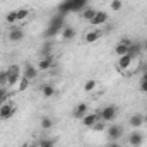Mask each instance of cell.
I'll return each mask as SVG.
<instances>
[{"mask_svg": "<svg viewBox=\"0 0 147 147\" xmlns=\"http://www.w3.org/2000/svg\"><path fill=\"white\" fill-rule=\"evenodd\" d=\"M96 12H98L96 9H91V7H86V9L82 10V19H86V21L89 22V21H91V19L94 17V16H96Z\"/></svg>", "mask_w": 147, "mask_h": 147, "instance_id": "obj_21", "label": "cell"}, {"mask_svg": "<svg viewBox=\"0 0 147 147\" xmlns=\"http://www.w3.org/2000/svg\"><path fill=\"white\" fill-rule=\"evenodd\" d=\"M108 147H120V144H118V142H111Z\"/></svg>", "mask_w": 147, "mask_h": 147, "instance_id": "obj_32", "label": "cell"}, {"mask_svg": "<svg viewBox=\"0 0 147 147\" xmlns=\"http://www.w3.org/2000/svg\"><path fill=\"white\" fill-rule=\"evenodd\" d=\"M53 55H50V57H41V60L38 62L36 69L39 70V72H48L51 67H53Z\"/></svg>", "mask_w": 147, "mask_h": 147, "instance_id": "obj_10", "label": "cell"}, {"mask_svg": "<svg viewBox=\"0 0 147 147\" xmlns=\"http://www.w3.org/2000/svg\"><path fill=\"white\" fill-rule=\"evenodd\" d=\"M29 82H31V80H28L26 77H21V79H19V82H17V86H19L17 89H19V91H26V89L29 87Z\"/></svg>", "mask_w": 147, "mask_h": 147, "instance_id": "obj_25", "label": "cell"}, {"mask_svg": "<svg viewBox=\"0 0 147 147\" xmlns=\"http://www.w3.org/2000/svg\"><path fill=\"white\" fill-rule=\"evenodd\" d=\"M99 120H101V118H99V113H87V115L82 118V125L87 127V128H92Z\"/></svg>", "mask_w": 147, "mask_h": 147, "instance_id": "obj_11", "label": "cell"}, {"mask_svg": "<svg viewBox=\"0 0 147 147\" xmlns=\"http://www.w3.org/2000/svg\"><path fill=\"white\" fill-rule=\"evenodd\" d=\"M142 80H147V67L144 69V72H142Z\"/></svg>", "mask_w": 147, "mask_h": 147, "instance_id": "obj_31", "label": "cell"}, {"mask_svg": "<svg viewBox=\"0 0 147 147\" xmlns=\"http://www.w3.org/2000/svg\"><path fill=\"white\" fill-rule=\"evenodd\" d=\"M106 128V121H103V120H99L94 127H92V130H105Z\"/></svg>", "mask_w": 147, "mask_h": 147, "instance_id": "obj_29", "label": "cell"}, {"mask_svg": "<svg viewBox=\"0 0 147 147\" xmlns=\"http://www.w3.org/2000/svg\"><path fill=\"white\" fill-rule=\"evenodd\" d=\"M96 87H98V80H94V79H89V80H86V84H84V91H86V92H94Z\"/></svg>", "mask_w": 147, "mask_h": 147, "instance_id": "obj_22", "label": "cell"}, {"mask_svg": "<svg viewBox=\"0 0 147 147\" xmlns=\"http://www.w3.org/2000/svg\"><path fill=\"white\" fill-rule=\"evenodd\" d=\"M16 22H17V12H16V10L7 12V14H5V24H9V26H16Z\"/></svg>", "mask_w": 147, "mask_h": 147, "instance_id": "obj_20", "label": "cell"}, {"mask_svg": "<svg viewBox=\"0 0 147 147\" xmlns=\"http://www.w3.org/2000/svg\"><path fill=\"white\" fill-rule=\"evenodd\" d=\"M116 116H118V108H116L115 105H108V106H105L103 110L99 111V118H101L103 121H106V123L115 121Z\"/></svg>", "mask_w": 147, "mask_h": 147, "instance_id": "obj_3", "label": "cell"}, {"mask_svg": "<svg viewBox=\"0 0 147 147\" xmlns=\"http://www.w3.org/2000/svg\"><path fill=\"white\" fill-rule=\"evenodd\" d=\"M39 147H55V140L53 139H43V140H39Z\"/></svg>", "mask_w": 147, "mask_h": 147, "instance_id": "obj_28", "label": "cell"}, {"mask_svg": "<svg viewBox=\"0 0 147 147\" xmlns=\"http://www.w3.org/2000/svg\"><path fill=\"white\" fill-rule=\"evenodd\" d=\"M87 113H89V106H87V103H79V105L74 108V111H72L74 118H77V120H82Z\"/></svg>", "mask_w": 147, "mask_h": 147, "instance_id": "obj_13", "label": "cell"}, {"mask_svg": "<svg viewBox=\"0 0 147 147\" xmlns=\"http://www.w3.org/2000/svg\"><path fill=\"white\" fill-rule=\"evenodd\" d=\"M123 134H125V128L121 125H118V123H113L106 128V135H108V139L111 142H118L123 137Z\"/></svg>", "mask_w": 147, "mask_h": 147, "instance_id": "obj_4", "label": "cell"}, {"mask_svg": "<svg viewBox=\"0 0 147 147\" xmlns=\"http://www.w3.org/2000/svg\"><path fill=\"white\" fill-rule=\"evenodd\" d=\"M9 82V75H7V70H0V87H5Z\"/></svg>", "mask_w": 147, "mask_h": 147, "instance_id": "obj_27", "label": "cell"}, {"mask_svg": "<svg viewBox=\"0 0 147 147\" xmlns=\"http://www.w3.org/2000/svg\"><path fill=\"white\" fill-rule=\"evenodd\" d=\"M69 5H70V10H74V12H80V10L86 9L87 0H69Z\"/></svg>", "mask_w": 147, "mask_h": 147, "instance_id": "obj_17", "label": "cell"}, {"mask_svg": "<svg viewBox=\"0 0 147 147\" xmlns=\"http://www.w3.org/2000/svg\"><path fill=\"white\" fill-rule=\"evenodd\" d=\"M132 41L130 39H123V41H120L116 46H115V55L116 57H121V55H127V53H130V50H132Z\"/></svg>", "mask_w": 147, "mask_h": 147, "instance_id": "obj_6", "label": "cell"}, {"mask_svg": "<svg viewBox=\"0 0 147 147\" xmlns=\"http://www.w3.org/2000/svg\"><path fill=\"white\" fill-rule=\"evenodd\" d=\"M146 24H147V19H146Z\"/></svg>", "mask_w": 147, "mask_h": 147, "instance_id": "obj_37", "label": "cell"}, {"mask_svg": "<svg viewBox=\"0 0 147 147\" xmlns=\"http://www.w3.org/2000/svg\"><path fill=\"white\" fill-rule=\"evenodd\" d=\"M0 38H2V29H0Z\"/></svg>", "mask_w": 147, "mask_h": 147, "instance_id": "obj_35", "label": "cell"}, {"mask_svg": "<svg viewBox=\"0 0 147 147\" xmlns=\"http://www.w3.org/2000/svg\"><path fill=\"white\" fill-rule=\"evenodd\" d=\"M144 50H146V53H147V41L144 43Z\"/></svg>", "mask_w": 147, "mask_h": 147, "instance_id": "obj_33", "label": "cell"}, {"mask_svg": "<svg viewBox=\"0 0 147 147\" xmlns=\"http://www.w3.org/2000/svg\"><path fill=\"white\" fill-rule=\"evenodd\" d=\"M38 72H39V70H38L34 65L26 63V65H24V69H22V77H26L28 80H34V79L38 77Z\"/></svg>", "mask_w": 147, "mask_h": 147, "instance_id": "obj_14", "label": "cell"}, {"mask_svg": "<svg viewBox=\"0 0 147 147\" xmlns=\"http://www.w3.org/2000/svg\"><path fill=\"white\" fill-rule=\"evenodd\" d=\"M62 39L63 41H70L75 38V29H74L72 26H63V29H62Z\"/></svg>", "mask_w": 147, "mask_h": 147, "instance_id": "obj_18", "label": "cell"}, {"mask_svg": "<svg viewBox=\"0 0 147 147\" xmlns=\"http://www.w3.org/2000/svg\"><path fill=\"white\" fill-rule=\"evenodd\" d=\"M16 113V106L12 103H2L0 105V120H9L12 115Z\"/></svg>", "mask_w": 147, "mask_h": 147, "instance_id": "obj_9", "label": "cell"}, {"mask_svg": "<svg viewBox=\"0 0 147 147\" xmlns=\"http://www.w3.org/2000/svg\"><path fill=\"white\" fill-rule=\"evenodd\" d=\"M7 70V75H9V82H7V86L9 87H12V86H17V82H19V79L22 77V69L19 67V65H10V67H7L5 69Z\"/></svg>", "mask_w": 147, "mask_h": 147, "instance_id": "obj_1", "label": "cell"}, {"mask_svg": "<svg viewBox=\"0 0 147 147\" xmlns=\"http://www.w3.org/2000/svg\"><path fill=\"white\" fill-rule=\"evenodd\" d=\"M16 12H17V22H19V21H26V19L29 17V14H31L29 9H19V10H16Z\"/></svg>", "mask_w": 147, "mask_h": 147, "instance_id": "obj_24", "label": "cell"}, {"mask_svg": "<svg viewBox=\"0 0 147 147\" xmlns=\"http://www.w3.org/2000/svg\"><path fill=\"white\" fill-rule=\"evenodd\" d=\"M110 9L113 12H120L123 9V2L121 0H110Z\"/></svg>", "mask_w": 147, "mask_h": 147, "instance_id": "obj_23", "label": "cell"}, {"mask_svg": "<svg viewBox=\"0 0 147 147\" xmlns=\"http://www.w3.org/2000/svg\"><path fill=\"white\" fill-rule=\"evenodd\" d=\"M108 21H110L108 12H106V10H98V12H96V16L89 21V24H91L92 28H101V26H105Z\"/></svg>", "mask_w": 147, "mask_h": 147, "instance_id": "obj_5", "label": "cell"}, {"mask_svg": "<svg viewBox=\"0 0 147 147\" xmlns=\"http://www.w3.org/2000/svg\"><path fill=\"white\" fill-rule=\"evenodd\" d=\"M127 142H128V146H130V147H140V146H142V142H144V134L135 130V132L128 134Z\"/></svg>", "mask_w": 147, "mask_h": 147, "instance_id": "obj_8", "label": "cell"}, {"mask_svg": "<svg viewBox=\"0 0 147 147\" xmlns=\"http://www.w3.org/2000/svg\"><path fill=\"white\" fill-rule=\"evenodd\" d=\"M51 55V43H45L41 48V57H50Z\"/></svg>", "mask_w": 147, "mask_h": 147, "instance_id": "obj_26", "label": "cell"}, {"mask_svg": "<svg viewBox=\"0 0 147 147\" xmlns=\"http://www.w3.org/2000/svg\"><path fill=\"white\" fill-rule=\"evenodd\" d=\"M144 123H146V118H144L142 113H134V115L128 118V125H130L132 128H140Z\"/></svg>", "mask_w": 147, "mask_h": 147, "instance_id": "obj_12", "label": "cell"}, {"mask_svg": "<svg viewBox=\"0 0 147 147\" xmlns=\"http://www.w3.org/2000/svg\"><path fill=\"white\" fill-rule=\"evenodd\" d=\"M144 118H146V123H147V113H146V115H144Z\"/></svg>", "mask_w": 147, "mask_h": 147, "instance_id": "obj_34", "label": "cell"}, {"mask_svg": "<svg viewBox=\"0 0 147 147\" xmlns=\"http://www.w3.org/2000/svg\"><path fill=\"white\" fill-rule=\"evenodd\" d=\"M140 92L147 94V80H142V79H140Z\"/></svg>", "mask_w": 147, "mask_h": 147, "instance_id": "obj_30", "label": "cell"}, {"mask_svg": "<svg viewBox=\"0 0 147 147\" xmlns=\"http://www.w3.org/2000/svg\"><path fill=\"white\" fill-rule=\"evenodd\" d=\"M39 125H41V128H43V130H50V128H53L55 121H53V118H51V116H43V118H41V121H39Z\"/></svg>", "mask_w": 147, "mask_h": 147, "instance_id": "obj_19", "label": "cell"}, {"mask_svg": "<svg viewBox=\"0 0 147 147\" xmlns=\"http://www.w3.org/2000/svg\"><path fill=\"white\" fill-rule=\"evenodd\" d=\"M101 38H103V29H101V28H94V29H91V31H87V33H86L84 41H86V43H89V45H92V43L99 41Z\"/></svg>", "mask_w": 147, "mask_h": 147, "instance_id": "obj_7", "label": "cell"}, {"mask_svg": "<svg viewBox=\"0 0 147 147\" xmlns=\"http://www.w3.org/2000/svg\"><path fill=\"white\" fill-rule=\"evenodd\" d=\"M55 92H57V89L53 84H43L41 86V96L43 98H53Z\"/></svg>", "mask_w": 147, "mask_h": 147, "instance_id": "obj_16", "label": "cell"}, {"mask_svg": "<svg viewBox=\"0 0 147 147\" xmlns=\"http://www.w3.org/2000/svg\"><path fill=\"white\" fill-rule=\"evenodd\" d=\"M22 147H29V146H28V144H26V146H22Z\"/></svg>", "mask_w": 147, "mask_h": 147, "instance_id": "obj_36", "label": "cell"}, {"mask_svg": "<svg viewBox=\"0 0 147 147\" xmlns=\"http://www.w3.org/2000/svg\"><path fill=\"white\" fill-rule=\"evenodd\" d=\"M7 36H9V39H10V41L17 43V41H22V39H24V31H22L21 28H17V26H12Z\"/></svg>", "mask_w": 147, "mask_h": 147, "instance_id": "obj_15", "label": "cell"}, {"mask_svg": "<svg viewBox=\"0 0 147 147\" xmlns=\"http://www.w3.org/2000/svg\"><path fill=\"white\" fill-rule=\"evenodd\" d=\"M135 62V57L132 55V53H127V55H121V57H118V60H116V69L120 70V72H128L130 69H132V63Z\"/></svg>", "mask_w": 147, "mask_h": 147, "instance_id": "obj_2", "label": "cell"}]
</instances>
